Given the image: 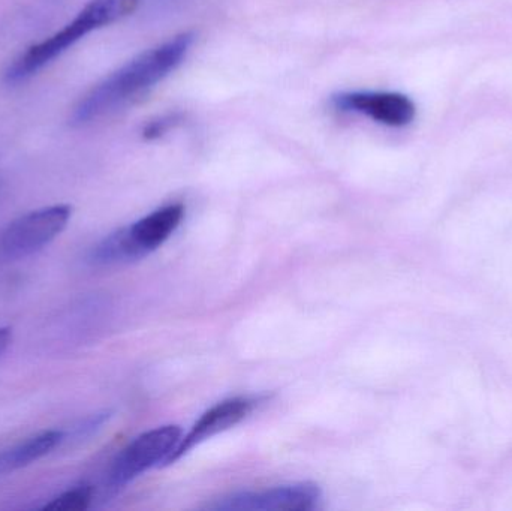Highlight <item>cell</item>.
<instances>
[{
	"instance_id": "6da1fadb",
	"label": "cell",
	"mask_w": 512,
	"mask_h": 511,
	"mask_svg": "<svg viewBox=\"0 0 512 511\" xmlns=\"http://www.w3.org/2000/svg\"><path fill=\"white\" fill-rule=\"evenodd\" d=\"M192 42L194 33H180L170 41L144 51L108 75L75 105L71 116L72 125H89L134 101L138 95L164 80L183 62Z\"/></svg>"
},
{
	"instance_id": "7a4b0ae2",
	"label": "cell",
	"mask_w": 512,
	"mask_h": 511,
	"mask_svg": "<svg viewBox=\"0 0 512 511\" xmlns=\"http://www.w3.org/2000/svg\"><path fill=\"white\" fill-rule=\"evenodd\" d=\"M141 0H90L74 20L62 29L45 38L44 41L27 48L6 71L8 83H20L41 71L60 54L65 53L80 39L101 27L116 23L120 18L131 14Z\"/></svg>"
},
{
	"instance_id": "3957f363",
	"label": "cell",
	"mask_w": 512,
	"mask_h": 511,
	"mask_svg": "<svg viewBox=\"0 0 512 511\" xmlns=\"http://www.w3.org/2000/svg\"><path fill=\"white\" fill-rule=\"evenodd\" d=\"M182 438V428L177 425L159 426L138 435L111 464L107 473L108 491L119 492L152 468L170 464Z\"/></svg>"
},
{
	"instance_id": "277c9868",
	"label": "cell",
	"mask_w": 512,
	"mask_h": 511,
	"mask_svg": "<svg viewBox=\"0 0 512 511\" xmlns=\"http://www.w3.org/2000/svg\"><path fill=\"white\" fill-rule=\"evenodd\" d=\"M72 209L68 204L42 207L12 221L0 233V266L32 257L50 245L68 227Z\"/></svg>"
},
{
	"instance_id": "5b68a950",
	"label": "cell",
	"mask_w": 512,
	"mask_h": 511,
	"mask_svg": "<svg viewBox=\"0 0 512 511\" xmlns=\"http://www.w3.org/2000/svg\"><path fill=\"white\" fill-rule=\"evenodd\" d=\"M321 489L312 482L289 483L264 491L236 492L207 509L218 511H309L318 507Z\"/></svg>"
},
{
	"instance_id": "8992f818",
	"label": "cell",
	"mask_w": 512,
	"mask_h": 511,
	"mask_svg": "<svg viewBox=\"0 0 512 511\" xmlns=\"http://www.w3.org/2000/svg\"><path fill=\"white\" fill-rule=\"evenodd\" d=\"M340 111L364 114L382 125L402 128L415 119L417 108L406 95L397 92H343L331 98Z\"/></svg>"
},
{
	"instance_id": "52a82bcc",
	"label": "cell",
	"mask_w": 512,
	"mask_h": 511,
	"mask_svg": "<svg viewBox=\"0 0 512 511\" xmlns=\"http://www.w3.org/2000/svg\"><path fill=\"white\" fill-rule=\"evenodd\" d=\"M261 401L262 399L259 396H237V398L219 402L215 407L207 410L192 426L191 431L183 435L182 441H180L174 455L171 456L168 465L179 461L180 458L188 455L192 449L200 446L204 441L239 425L261 404Z\"/></svg>"
},
{
	"instance_id": "ba28073f",
	"label": "cell",
	"mask_w": 512,
	"mask_h": 511,
	"mask_svg": "<svg viewBox=\"0 0 512 511\" xmlns=\"http://www.w3.org/2000/svg\"><path fill=\"white\" fill-rule=\"evenodd\" d=\"M183 218H185L183 204H168L144 216L135 224L125 227L126 239L135 260H141L161 248L180 227Z\"/></svg>"
},
{
	"instance_id": "9c48e42d",
	"label": "cell",
	"mask_w": 512,
	"mask_h": 511,
	"mask_svg": "<svg viewBox=\"0 0 512 511\" xmlns=\"http://www.w3.org/2000/svg\"><path fill=\"white\" fill-rule=\"evenodd\" d=\"M68 440L66 431H44L0 452V476L14 473L50 455Z\"/></svg>"
},
{
	"instance_id": "30bf717a",
	"label": "cell",
	"mask_w": 512,
	"mask_h": 511,
	"mask_svg": "<svg viewBox=\"0 0 512 511\" xmlns=\"http://www.w3.org/2000/svg\"><path fill=\"white\" fill-rule=\"evenodd\" d=\"M95 491L92 486L80 485L75 488L68 489L57 495L56 498L45 504L42 510L50 511H83L87 510L92 504Z\"/></svg>"
},
{
	"instance_id": "8fae6325",
	"label": "cell",
	"mask_w": 512,
	"mask_h": 511,
	"mask_svg": "<svg viewBox=\"0 0 512 511\" xmlns=\"http://www.w3.org/2000/svg\"><path fill=\"white\" fill-rule=\"evenodd\" d=\"M176 123L177 116L162 117L158 122H152L150 125L146 126V129H144L143 132L144 138H147V140H153V138L161 137L164 132H167L168 129H170L171 126L176 125Z\"/></svg>"
},
{
	"instance_id": "7c38bea8",
	"label": "cell",
	"mask_w": 512,
	"mask_h": 511,
	"mask_svg": "<svg viewBox=\"0 0 512 511\" xmlns=\"http://www.w3.org/2000/svg\"><path fill=\"white\" fill-rule=\"evenodd\" d=\"M12 341V332L9 327H0V357L6 353Z\"/></svg>"
}]
</instances>
